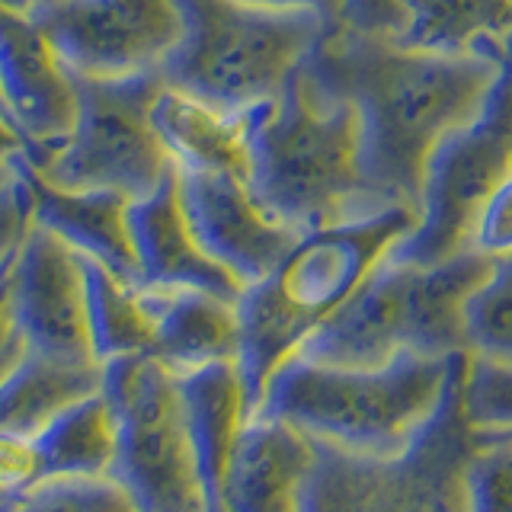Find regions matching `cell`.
I'll return each instance as SVG.
<instances>
[{"mask_svg":"<svg viewBox=\"0 0 512 512\" xmlns=\"http://www.w3.org/2000/svg\"><path fill=\"white\" fill-rule=\"evenodd\" d=\"M413 224V208L391 205L375 215L308 231L266 279L240 292L237 368L250 413L260 404L272 372L359 292L397 240L413 231Z\"/></svg>","mask_w":512,"mask_h":512,"instance_id":"4","label":"cell"},{"mask_svg":"<svg viewBox=\"0 0 512 512\" xmlns=\"http://www.w3.org/2000/svg\"><path fill=\"white\" fill-rule=\"evenodd\" d=\"M4 4H10V7H20V10H26L29 4H36V0H4Z\"/></svg>","mask_w":512,"mask_h":512,"instance_id":"37","label":"cell"},{"mask_svg":"<svg viewBox=\"0 0 512 512\" xmlns=\"http://www.w3.org/2000/svg\"><path fill=\"white\" fill-rule=\"evenodd\" d=\"M0 109L23 141L26 167H39L74 125V87L45 32L0 0Z\"/></svg>","mask_w":512,"mask_h":512,"instance_id":"14","label":"cell"},{"mask_svg":"<svg viewBox=\"0 0 512 512\" xmlns=\"http://www.w3.org/2000/svg\"><path fill=\"white\" fill-rule=\"evenodd\" d=\"M100 391L116 420L112 477L138 512H205L180 378L148 352L103 365Z\"/></svg>","mask_w":512,"mask_h":512,"instance_id":"8","label":"cell"},{"mask_svg":"<svg viewBox=\"0 0 512 512\" xmlns=\"http://www.w3.org/2000/svg\"><path fill=\"white\" fill-rule=\"evenodd\" d=\"M180 42L157 68L164 87L218 109L247 112L285 90L333 29L304 7L250 0H173Z\"/></svg>","mask_w":512,"mask_h":512,"instance_id":"5","label":"cell"},{"mask_svg":"<svg viewBox=\"0 0 512 512\" xmlns=\"http://www.w3.org/2000/svg\"><path fill=\"white\" fill-rule=\"evenodd\" d=\"M471 250L490 256V260L512 256V173L490 192V199L480 208L471 234Z\"/></svg>","mask_w":512,"mask_h":512,"instance_id":"29","label":"cell"},{"mask_svg":"<svg viewBox=\"0 0 512 512\" xmlns=\"http://www.w3.org/2000/svg\"><path fill=\"white\" fill-rule=\"evenodd\" d=\"M340 26L397 42L407 26V7L404 0H343Z\"/></svg>","mask_w":512,"mask_h":512,"instance_id":"30","label":"cell"},{"mask_svg":"<svg viewBox=\"0 0 512 512\" xmlns=\"http://www.w3.org/2000/svg\"><path fill=\"white\" fill-rule=\"evenodd\" d=\"M468 352H397L384 365H327L288 356L250 416H266L349 455L397 458L420 439L464 372Z\"/></svg>","mask_w":512,"mask_h":512,"instance_id":"3","label":"cell"},{"mask_svg":"<svg viewBox=\"0 0 512 512\" xmlns=\"http://www.w3.org/2000/svg\"><path fill=\"white\" fill-rule=\"evenodd\" d=\"M141 301L151 320L148 356L164 362L170 372L186 375L212 362H237L240 320L237 301L218 298L199 288H148Z\"/></svg>","mask_w":512,"mask_h":512,"instance_id":"18","label":"cell"},{"mask_svg":"<svg viewBox=\"0 0 512 512\" xmlns=\"http://www.w3.org/2000/svg\"><path fill=\"white\" fill-rule=\"evenodd\" d=\"M23 352H26V349H23ZM23 352H13V356H4V359H0V378H4V375L10 372V368L23 359Z\"/></svg>","mask_w":512,"mask_h":512,"instance_id":"36","label":"cell"},{"mask_svg":"<svg viewBox=\"0 0 512 512\" xmlns=\"http://www.w3.org/2000/svg\"><path fill=\"white\" fill-rule=\"evenodd\" d=\"M180 378L186 429L205 493V512H221V487L237 436L250 420L247 388L234 359L192 368Z\"/></svg>","mask_w":512,"mask_h":512,"instance_id":"19","label":"cell"},{"mask_svg":"<svg viewBox=\"0 0 512 512\" xmlns=\"http://www.w3.org/2000/svg\"><path fill=\"white\" fill-rule=\"evenodd\" d=\"M29 224H32L29 189H26V176H23V164H20V180L0 196V279H4L16 247L23 244Z\"/></svg>","mask_w":512,"mask_h":512,"instance_id":"31","label":"cell"},{"mask_svg":"<svg viewBox=\"0 0 512 512\" xmlns=\"http://www.w3.org/2000/svg\"><path fill=\"white\" fill-rule=\"evenodd\" d=\"M314 442L266 416L240 429L221 487V512H301Z\"/></svg>","mask_w":512,"mask_h":512,"instance_id":"16","label":"cell"},{"mask_svg":"<svg viewBox=\"0 0 512 512\" xmlns=\"http://www.w3.org/2000/svg\"><path fill=\"white\" fill-rule=\"evenodd\" d=\"M0 285H4V279H0Z\"/></svg>","mask_w":512,"mask_h":512,"instance_id":"39","label":"cell"},{"mask_svg":"<svg viewBox=\"0 0 512 512\" xmlns=\"http://www.w3.org/2000/svg\"><path fill=\"white\" fill-rule=\"evenodd\" d=\"M103 365H58L23 352L0 378V436H32L74 400L100 391Z\"/></svg>","mask_w":512,"mask_h":512,"instance_id":"22","label":"cell"},{"mask_svg":"<svg viewBox=\"0 0 512 512\" xmlns=\"http://www.w3.org/2000/svg\"><path fill=\"white\" fill-rule=\"evenodd\" d=\"M39 484L52 477H100L116 458V420L103 391L74 400L29 436Z\"/></svg>","mask_w":512,"mask_h":512,"instance_id":"23","label":"cell"},{"mask_svg":"<svg viewBox=\"0 0 512 512\" xmlns=\"http://www.w3.org/2000/svg\"><path fill=\"white\" fill-rule=\"evenodd\" d=\"M26 154V148H23V141H20V135L13 132V125L0 116V164H10V160H20Z\"/></svg>","mask_w":512,"mask_h":512,"instance_id":"33","label":"cell"},{"mask_svg":"<svg viewBox=\"0 0 512 512\" xmlns=\"http://www.w3.org/2000/svg\"><path fill=\"white\" fill-rule=\"evenodd\" d=\"M512 173V39L500 74L477 116L429 157L413 231L391 247V260L439 266L471 250V234L490 192Z\"/></svg>","mask_w":512,"mask_h":512,"instance_id":"10","label":"cell"},{"mask_svg":"<svg viewBox=\"0 0 512 512\" xmlns=\"http://www.w3.org/2000/svg\"><path fill=\"white\" fill-rule=\"evenodd\" d=\"M151 125L173 167L247 180V112L218 109L173 87H160L151 103Z\"/></svg>","mask_w":512,"mask_h":512,"instance_id":"20","label":"cell"},{"mask_svg":"<svg viewBox=\"0 0 512 512\" xmlns=\"http://www.w3.org/2000/svg\"><path fill=\"white\" fill-rule=\"evenodd\" d=\"M397 45L432 55L503 58L512 39V0H404Z\"/></svg>","mask_w":512,"mask_h":512,"instance_id":"21","label":"cell"},{"mask_svg":"<svg viewBox=\"0 0 512 512\" xmlns=\"http://www.w3.org/2000/svg\"><path fill=\"white\" fill-rule=\"evenodd\" d=\"M464 512H512V442L477 445L461 471Z\"/></svg>","mask_w":512,"mask_h":512,"instance_id":"28","label":"cell"},{"mask_svg":"<svg viewBox=\"0 0 512 512\" xmlns=\"http://www.w3.org/2000/svg\"><path fill=\"white\" fill-rule=\"evenodd\" d=\"M461 317L471 356L512 365V256L493 263L490 276L464 301Z\"/></svg>","mask_w":512,"mask_h":512,"instance_id":"25","label":"cell"},{"mask_svg":"<svg viewBox=\"0 0 512 512\" xmlns=\"http://www.w3.org/2000/svg\"><path fill=\"white\" fill-rule=\"evenodd\" d=\"M20 164H23V157L20 160H10V164H0V196L20 180Z\"/></svg>","mask_w":512,"mask_h":512,"instance_id":"35","label":"cell"},{"mask_svg":"<svg viewBox=\"0 0 512 512\" xmlns=\"http://www.w3.org/2000/svg\"><path fill=\"white\" fill-rule=\"evenodd\" d=\"M461 413L477 445L512 442V365L468 352L461 378Z\"/></svg>","mask_w":512,"mask_h":512,"instance_id":"26","label":"cell"},{"mask_svg":"<svg viewBox=\"0 0 512 512\" xmlns=\"http://www.w3.org/2000/svg\"><path fill=\"white\" fill-rule=\"evenodd\" d=\"M493 263L477 250H464L439 266L384 256L359 292L298 352L327 365H384L397 352H468L464 301L490 276Z\"/></svg>","mask_w":512,"mask_h":512,"instance_id":"6","label":"cell"},{"mask_svg":"<svg viewBox=\"0 0 512 512\" xmlns=\"http://www.w3.org/2000/svg\"><path fill=\"white\" fill-rule=\"evenodd\" d=\"M0 512H138V506L116 477L100 474L42 480Z\"/></svg>","mask_w":512,"mask_h":512,"instance_id":"27","label":"cell"},{"mask_svg":"<svg viewBox=\"0 0 512 512\" xmlns=\"http://www.w3.org/2000/svg\"><path fill=\"white\" fill-rule=\"evenodd\" d=\"M0 295L29 356L58 365H100L87 330L84 263L52 231L29 224Z\"/></svg>","mask_w":512,"mask_h":512,"instance_id":"12","label":"cell"},{"mask_svg":"<svg viewBox=\"0 0 512 512\" xmlns=\"http://www.w3.org/2000/svg\"><path fill=\"white\" fill-rule=\"evenodd\" d=\"M0 116H4V109H0Z\"/></svg>","mask_w":512,"mask_h":512,"instance_id":"38","label":"cell"},{"mask_svg":"<svg viewBox=\"0 0 512 512\" xmlns=\"http://www.w3.org/2000/svg\"><path fill=\"white\" fill-rule=\"evenodd\" d=\"M176 186L196 244L240 288L266 279L298 244L301 234L272 218L240 176L176 167Z\"/></svg>","mask_w":512,"mask_h":512,"instance_id":"13","label":"cell"},{"mask_svg":"<svg viewBox=\"0 0 512 512\" xmlns=\"http://www.w3.org/2000/svg\"><path fill=\"white\" fill-rule=\"evenodd\" d=\"M247 186L272 218L298 234L381 212L362 170V116L343 93L301 71L247 109Z\"/></svg>","mask_w":512,"mask_h":512,"instance_id":"2","label":"cell"},{"mask_svg":"<svg viewBox=\"0 0 512 512\" xmlns=\"http://www.w3.org/2000/svg\"><path fill=\"white\" fill-rule=\"evenodd\" d=\"M503 58H458L333 26L304 61L320 87L362 116V170L381 208H420L429 157L468 125L496 84Z\"/></svg>","mask_w":512,"mask_h":512,"instance_id":"1","label":"cell"},{"mask_svg":"<svg viewBox=\"0 0 512 512\" xmlns=\"http://www.w3.org/2000/svg\"><path fill=\"white\" fill-rule=\"evenodd\" d=\"M128 234H132L141 285L199 288V292H212L228 301H237L244 292L237 279L208 260L192 237L183 215L180 186H176V167L148 196L128 202Z\"/></svg>","mask_w":512,"mask_h":512,"instance_id":"15","label":"cell"},{"mask_svg":"<svg viewBox=\"0 0 512 512\" xmlns=\"http://www.w3.org/2000/svg\"><path fill=\"white\" fill-rule=\"evenodd\" d=\"M4 288V285H0ZM13 352H23V343L20 336H16L10 317H7V308H4V295H0V359L4 356H13Z\"/></svg>","mask_w":512,"mask_h":512,"instance_id":"34","label":"cell"},{"mask_svg":"<svg viewBox=\"0 0 512 512\" xmlns=\"http://www.w3.org/2000/svg\"><path fill=\"white\" fill-rule=\"evenodd\" d=\"M71 87V132L29 170L61 189H106L125 199L148 196L173 170L151 125V103L164 80L157 71L128 77L71 74Z\"/></svg>","mask_w":512,"mask_h":512,"instance_id":"9","label":"cell"},{"mask_svg":"<svg viewBox=\"0 0 512 512\" xmlns=\"http://www.w3.org/2000/svg\"><path fill=\"white\" fill-rule=\"evenodd\" d=\"M250 4H269V7H304L317 10L320 16H327L333 26H340L343 20V0H250Z\"/></svg>","mask_w":512,"mask_h":512,"instance_id":"32","label":"cell"},{"mask_svg":"<svg viewBox=\"0 0 512 512\" xmlns=\"http://www.w3.org/2000/svg\"><path fill=\"white\" fill-rule=\"evenodd\" d=\"M26 13L64 68L84 77L157 71L180 42L173 0H36Z\"/></svg>","mask_w":512,"mask_h":512,"instance_id":"11","label":"cell"},{"mask_svg":"<svg viewBox=\"0 0 512 512\" xmlns=\"http://www.w3.org/2000/svg\"><path fill=\"white\" fill-rule=\"evenodd\" d=\"M461 378L404 455L365 458L314 442L301 512H464L461 471L477 448L461 413Z\"/></svg>","mask_w":512,"mask_h":512,"instance_id":"7","label":"cell"},{"mask_svg":"<svg viewBox=\"0 0 512 512\" xmlns=\"http://www.w3.org/2000/svg\"><path fill=\"white\" fill-rule=\"evenodd\" d=\"M84 295H87V330L100 365L138 356L151 349V320L141 301V285H132L93 260H84Z\"/></svg>","mask_w":512,"mask_h":512,"instance_id":"24","label":"cell"},{"mask_svg":"<svg viewBox=\"0 0 512 512\" xmlns=\"http://www.w3.org/2000/svg\"><path fill=\"white\" fill-rule=\"evenodd\" d=\"M23 176L29 189L32 224L52 231L84 260L106 266L112 276L141 285L132 234H128V202L119 192L106 189H61L45 183L23 160Z\"/></svg>","mask_w":512,"mask_h":512,"instance_id":"17","label":"cell"}]
</instances>
